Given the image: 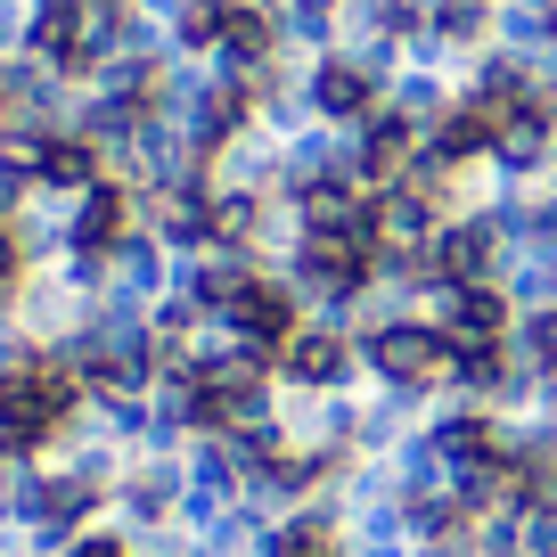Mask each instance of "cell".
I'll list each match as a JSON object with an SVG mask.
<instances>
[{
    "mask_svg": "<svg viewBox=\"0 0 557 557\" xmlns=\"http://www.w3.org/2000/svg\"><path fill=\"white\" fill-rule=\"evenodd\" d=\"M549 9H557V0H549Z\"/></svg>",
    "mask_w": 557,
    "mask_h": 557,
    "instance_id": "9c48e42d",
    "label": "cell"
},
{
    "mask_svg": "<svg viewBox=\"0 0 557 557\" xmlns=\"http://www.w3.org/2000/svg\"><path fill=\"white\" fill-rule=\"evenodd\" d=\"M278 377L304 385V394H336V385L361 377V345L345 329H296L278 345Z\"/></svg>",
    "mask_w": 557,
    "mask_h": 557,
    "instance_id": "277c9868",
    "label": "cell"
},
{
    "mask_svg": "<svg viewBox=\"0 0 557 557\" xmlns=\"http://www.w3.org/2000/svg\"><path fill=\"white\" fill-rule=\"evenodd\" d=\"M123 238H132V197H123L115 181L83 189V213H74V246H83V255H115Z\"/></svg>",
    "mask_w": 557,
    "mask_h": 557,
    "instance_id": "5b68a950",
    "label": "cell"
},
{
    "mask_svg": "<svg viewBox=\"0 0 557 557\" xmlns=\"http://www.w3.org/2000/svg\"><path fill=\"white\" fill-rule=\"evenodd\" d=\"M304 107H312L320 123H336V132H352L361 115L385 107V83L352 50H320V58H304Z\"/></svg>",
    "mask_w": 557,
    "mask_h": 557,
    "instance_id": "7a4b0ae2",
    "label": "cell"
},
{
    "mask_svg": "<svg viewBox=\"0 0 557 557\" xmlns=\"http://www.w3.org/2000/svg\"><path fill=\"white\" fill-rule=\"evenodd\" d=\"M508 345H517V361L533 369V377H557V304H533Z\"/></svg>",
    "mask_w": 557,
    "mask_h": 557,
    "instance_id": "ba28073f",
    "label": "cell"
},
{
    "mask_svg": "<svg viewBox=\"0 0 557 557\" xmlns=\"http://www.w3.org/2000/svg\"><path fill=\"white\" fill-rule=\"evenodd\" d=\"M262 557H345V533H336V517L304 508V517H287L271 533V549H262Z\"/></svg>",
    "mask_w": 557,
    "mask_h": 557,
    "instance_id": "52a82bcc",
    "label": "cell"
},
{
    "mask_svg": "<svg viewBox=\"0 0 557 557\" xmlns=\"http://www.w3.org/2000/svg\"><path fill=\"white\" fill-rule=\"evenodd\" d=\"M296 287H287V278H246V287H238V296H230L222 304V329H230V345H246V352H262V361H271V352L278 345H287V336H296L304 329V320H296Z\"/></svg>",
    "mask_w": 557,
    "mask_h": 557,
    "instance_id": "3957f363",
    "label": "cell"
},
{
    "mask_svg": "<svg viewBox=\"0 0 557 557\" xmlns=\"http://www.w3.org/2000/svg\"><path fill=\"white\" fill-rule=\"evenodd\" d=\"M361 369L385 377L394 394H435V385H451V336H443V320L385 312L377 329L361 336Z\"/></svg>",
    "mask_w": 557,
    "mask_h": 557,
    "instance_id": "6da1fadb",
    "label": "cell"
},
{
    "mask_svg": "<svg viewBox=\"0 0 557 557\" xmlns=\"http://www.w3.org/2000/svg\"><path fill=\"white\" fill-rule=\"evenodd\" d=\"M385 107H394V115H410L418 132H426V123L451 107V83H443V66H401L394 83H385Z\"/></svg>",
    "mask_w": 557,
    "mask_h": 557,
    "instance_id": "8992f818",
    "label": "cell"
}]
</instances>
